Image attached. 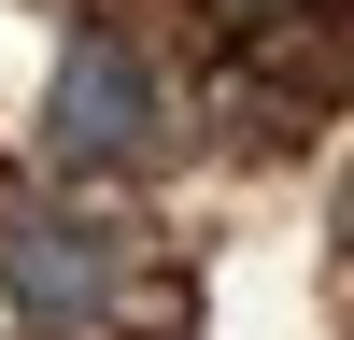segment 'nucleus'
Wrapping results in <instances>:
<instances>
[{
    "instance_id": "obj_3",
    "label": "nucleus",
    "mask_w": 354,
    "mask_h": 340,
    "mask_svg": "<svg viewBox=\"0 0 354 340\" xmlns=\"http://www.w3.org/2000/svg\"><path fill=\"white\" fill-rule=\"evenodd\" d=\"M213 15L241 28V43H255V28H312V15H326V0H213Z\"/></svg>"
},
{
    "instance_id": "obj_4",
    "label": "nucleus",
    "mask_w": 354,
    "mask_h": 340,
    "mask_svg": "<svg viewBox=\"0 0 354 340\" xmlns=\"http://www.w3.org/2000/svg\"><path fill=\"white\" fill-rule=\"evenodd\" d=\"M340 241H354V185H340Z\"/></svg>"
},
{
    "instance_id": "obj_1",
    "label": "nucleus",
    "mask_w": 354,
    "mask_h": 340,
    "mask_svg": "<svg viewBox=\"0 0 354 340\" xmlns=\"http://www.w3.org/2000/svg\"><path fill=\"white\" fill-rule=\"evenodd\" d=\"M156 142H170V71L128 28H71L43 71V156L57 170H142Z\"/></svg>"
},
{
    "instance_id": "obj_2",
    "label": "nucleus",
    "mask_w": 354,
    "mask_h": 340,
    "mask_svg": "<svg viewBox=\"0 0 354 340\" xmlns=\"http://www.w3.org/2000/svg\"><path fill=\"white\" fill-rule=\"evenodd\" d=\"M113 283H128V241H113L100 213H71V198H0V298H15V326L85 340L113 312Z\"/></svg>"
}]
</instances>
